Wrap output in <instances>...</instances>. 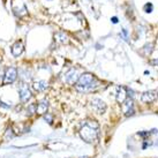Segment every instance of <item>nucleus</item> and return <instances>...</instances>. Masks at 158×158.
<instances>
[{
  "label": "nucleus",
  "mask_w": 158,
  "mask_h": 158,
  "mask_svg": "<svg viewBox=\"0 0 158 158\" xmlns=\"http://www.w3.org/2000/svg\"><path fill=\"white\" fill-rule=\"evenodd\" d=\"M90 106L95 112L99 114L104 113L106 111V104L104 103V101H102L101 98H97V97H94L90 101Z\"/></svg>",
  "instance_id": "20e7f679"
},
{
  "label": "nucleus",
  "mask_w": 158,
  "mask_h": 158,
  "mask_svg": "<svg viewBox=\"0 0 158 158\" xmlns=\"http://www.w3.org/2000/svg\"><path fill=\"white\" fill-rule=\"evenodd\" d=\"M27 113H28V115H31V114L36 113V104L29 105V107L27 109Z\"/></svg>",
  "instance_id": "2eb2a0df"
},
{
  "label": "nucleus",
  "mask_w": 158,
  "mask_h": 158,
  "mask_svg": "<svg viewBox=\"0 0 158 158\" xmlns=\"http://www.w3.org/2000/svg\"><path fill=\"white\" fill-rule=\"evenodd\" d=\"M98 85H99V82L94 75L90 73H84L79 77L77 82L75 84V88L80 92H85L96 89Z\"/></svg>",
  "instance_id": "f03ea898"
},
{
  "label": "nucleus",
  "mask_w": 158,
  "mask_h": 158,
  "mask_svg": "<svg viewBox=\"0 0 158 158\" xmlns=\"http://www.w3.org/2000/svg\"><path fill=\"white\" fill-rule=\"evenodd\" d=\"M18 79V69L15 67H8L4 74V80H2V84H10L13 83L15 80Z\"/></svg>",
  "instance_id": "7ed1b4c3"
},
{
  "label": "nucleus",
  "mask_w": 158,
  "mask_h": 158,
  "mask_svg": "<svg viewBox=\"0 0 158 158\" xmlns=\"http://www.w3.org/2000/svg\"><path fill=\"white\" fill-rule=\"evenodd\" d=\"M121 105H123V111L126 117H132L134 114V103H133L132 98H127Z\"/></svg>",
  "instance_id": "0eeeda50"
},
{
  "label": "nucleus",
  "mask_w": 158,
  "mask_h": 158,
  "mask_svg": "<svg viewBox=\"0 0 158 158\" xmlns=\"http://www.w3.org/2000/svg\"><path fill=\"white\" fill-rule=\"evenodd\" d=\"M56 40H57L58 43L65 44V43L68 42V36L65 32H58V34H56Z\"/></svg>",
  "instance_id": "4468645a"
},
{
  "label": "nucleus",
  "mask_w": 158,
  "mask_h": 158,
  "mask_svg": "<svg viewBox=\"0 0 158 158\" xmlns=\"http://www.w3.org/2000/svg\"><path fill=\"white\" fill-rule=\"evenodd\" d=\"M156 98H157V92L150 90V91H145L142 94L141 101L143 102V103H152Z\"/></svg>",
  "instance_id": "9d476101"
},
{
  "label": "nucleus",
  "mask_w": 158,
  "mask_h": 158,
  "mask_svg": "<svg viewBox=\"0 0 158 158\" xmlns=\"http://www.w3.org/2000/svg\"><path fill=\"white\" fill-rule=\"evenodd\" d=\"M14 135H15V134H14L13 128H12V127L7 128V131H6V133H5V136H6V137H9V139H12Z\"/></svg>",
  "instance_id": "dca6fc26"
},
{
  "label": "nucleus",
  "mask_w": 158,
  "mask_h": 158,
  "mask_svg": "<svg viewBox=\"0 0 158 158\" xmlns=\"http://www.w3.org/2000/svg\"><path fill=\"white\" fill-rule=\"evenodd\" d=\"M144 10H145V13H151L152 12V4H147L144 6Z\"/></svg>",
  "instance_id": "a211bd4d"
},
{
  "label": "nucleus",
  "mask_w": 158,
  "mask_h": 158,
  "mask_svg": "<svg viewBox=\"0 0 158 158\" xmlns=\"http://www.w3.org/2000/svg\"><path fill=\"white\" fill-rule=\"evenodd\" d=\"M23 50H24L23 42L22 40H18V42H15L13 44V46H12V54H13L14 57H19V56L22 54Z\"/></svg>",
  "instance_id": "9b49d317"
},
{
  "label": "nucleus",
  "mask_w": 158,
  "mask_h": 158,
  "mask_svg": "<svg viewBox=\"0 0 158 158\" xmlns=\"http://www.w3.org/2000/svg\"><path fill=\"white\" fill-rule=\"evenodd\" d=\"M111 20H112V22H113V23H118V18H115V16H113Z\"/></svg>",
  "instance_id": "aec40b11"
},
{
  "label": "nucleus",
  "mask_w": 158,
  "mask_h": 158,
  "mask_svg": "<svg viewBox=\"0 0 158 158\" xmlns=\"http://www.w3.org/2000/svg\"><path fill=\"white\" fill-rule=\"evenodd\" d=\"M151 133L152 132H141V133H139V135L140 136H149Z\"/></svg>",
  "instance_id": "6ab92c4d"
},
{
  "label": "nucleus",
  "mask_w": 158,
  "mask_h": 158,
  "mask_svg": "<svg viewBox=\"0 0 158 158\" xmlns=\"http://www.w3.org/2000/svg\"><path fill=\"white\" fill-rule=\"evenodd\" d=\"M98 123L94 120H84L81 123L80 128V136L87 143H95L98 140Z\"/></svg>",
  "instance_id": "f257e3e1"
},
{
  "label": "nucleus",
  "mask_w": 158,
  "mask_h": 158,
  "mask_svg": "<svg viewBox=\"0 0 158 158\" xmlns=\"http://www.w3.org/2000/svg\"><path fill=\"white\" fill-rule=\"evenodd\" d=\"M19 94H20V99H21V102H23V103H24V102H28L31 98L30 89L28 88V85H27L24 82L20 83V85H19Z\"/></svg>",
  "instance_id": "39448f33"
},
{
  "label": "nucleus",
  "mask_w": 158,
  "mask_h": 158,
  "mask_svg": "<svg viewBox=\"0 0 158 158\" xmlns=\"http://www.w3.org/2000/svg\"><path fill=\"white\" fill-rule=\"evenodd\" d=\"M44 120L45 121H48V123H50V125H52L53 123V115L50 113H45L44 114Z\"/></svg>",
  "instance_id": "f3484780"
},
{
  "label": "nucleus",
  "mask_w": 158,
  "mask_h": 158,
  "mask_svg": "<svg viewBox=\"0 0 158 158\" xmlns=\"http://www.w3.org/2000/svg\"><path fill=\"white\" fill-rule=\"evenodd\" d=\"M77 80H79V75H77V72H76L74 68L69 69L67 73H65L64 76H62V81L68 84H75L77 82Z\"/></svg>",
  "instance_id": "423d86ee"
},
{
  "label": "nucleus",
  "mask_w": 158,
  "mask_h": 158,
  "mask_svg": "<svg viewBox=\"0 0 158 158\" xmlns=\"http://www.w3.org/2000/svg\"><path fill=\"white\" fill-rule=\"evenodd\" d=\"M18 7L15 6V5H12V8H13V12L14 14L16 15V16H24V15H27L28 14V10H27L26 8V5L23 4L21 0H18Z\"/></svg>",
  "instance_id": "6e6552de"
},
{
  "label": "nucleus",
  "mask_w": 158,
  "mask_h": 158,
  "mask_svg": "<svg viewBox=\"0 0 158 158\" xmlns=\"http://www.w3.org/2000/svg\"><path fill=\"white\" fill-rule=\"evenodd\" d=\"M127 98V89L125 88V87H118V89H117V101H118V103L123 104Z\"/></svg>",
  "instance_id": "f8f14e48"
},
{
  "label": "nucleus",
  "mask_w": 158,
  "mask_h": 158,
  "mask_svg": "<svg viewBox=\"0 0 158 158\" xmlns=\"http://www.w3.org/2000/svg\"><path fill=\"white\" fill-rule=\"evenodd\" d=\"M32 87H34V89H35L36 91L42 92V91H45V90L48 89V83L46 82V81H44V80H40V81H36V82H34Z\"/></svg>",
  "instance_id": "ddd939ff"
},
{
  "label": "nucleus",
  "mask_w": 158,
  "mask_h": 158,
  "mask_svg": "<svg viewBox=\"0 0 158 158\" xmlns=\"http://www.w3.org/2000/svg\"><path fill=\"white\" fill-rule=\"evenodd\" d=\"M48 99H42V101L36 105V114L38 115H44L48 112Z\"/></svg>",
  "instance_id": "1a4fd4ad"
}]
</instances>
